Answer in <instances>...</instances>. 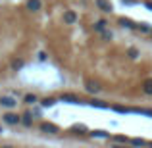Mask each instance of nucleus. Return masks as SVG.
Returning <instances> with one entry per match:
<instances>
[{
  "mask_svg": "<svg viewBox=\"0 0 152 148\" xmlns=\"http://www.w3.org/2000/svg\"><path fill=\"white\" fill-rule=\"evenodd\" d=\"M0 106L2 108H8V110H12V108L18 106V100L14 96H0Z\"/></svg>",
  "mask_w": 152,
  "mask_h": 148,
  "instance_id": "obj_1",
  "label": "nucleus"
},
{
  "mask_svg": "<svg viewBox=\"0 0 152 148\" xmlns=\"http://www.w3.org/2000/svg\"><path fill=\"white\" fill-rule=\"evenodd\" d=\"M2 121L6 123V125H18V123H21V117L15 114H4L2 115Z\"/></svg>",
  "mask_w": 152,
  "mask_h": 148,
  "instance_id": "obj_2",
  "label": "nucleus"
},
{
  "mask_svg": "<svg viewBox=\"0 0 152 148\" xmlns=\"http://www.w3.org/2000/svg\"><path fill=\"white\" fill-rule=\"evenodd\" d=\"M41 131L42 133H48V135H58L60 133V129H58V125H54V123H41Z\"/></svg>",
  "mask_w": 152,
  "mask_h": 148,
  "instance_id": "obj_3",
  "label": "nucleus"
},
{
  "mask_svg": "<svg viewBox=\"0 0 152 148\" xmlns=\"http://www.w3.org/2000/svg\"><path fill=\"white\" fill-rule=\"evenodd\" d=\"M64 21H66L67 25H73V23L77 21V14H75L73 10H67V12H64Z\"/></svg>",
  "mask_w": 152,
  "mask_h": 148,
  "instance_id": "obj_4",
  "label": "nucleus"
},
{
  "mask_svg": "<svg viewBox=\"0 0 152 148\" xmlns=\"http://www.w3.org/2000/svg\"><path fill=\"white\" fill-rule=\"evenodd\" d=\"M96 6L100 8L102 12H106V14H110V12L114 10V6H112V2H108V0H96Z\"/></svg>",
  "mask_w": 152,
  "mask_h": 148,
  "instance_id": "obj_5",
  "label": "nucleus"
},
{
  "mask_svg": "<svg viewBox=\"0 0 152 148\" xmlns=\"http://www.w3.org/2000/svg\"><path fill=\"white\" fill-rule=\"evenodd\" d=\"M41 8H42V2H41V0H27V10L39 12Z\"/></svg>",
  "mask_w": 152,
  "mask_h": 148,
  "instance_id": "obj_6",
  "label": "nucleus"
},
{
  "mask_svg": "<svg viewBox=\"0 0 152 148\" xmlns=\"http://www.w3.org/2000/svg\"><path fill=\"white\" fill-rule=\"evenodd\" d=\"M85 90H87V93H91V94H96L98 90H100V87H98L96 83H93V81H87L85 83Z\"/></svg>",
  "mask_w": 152,
  "mask_h": 148,
  "instance_id": "obj_7",
  "label": "nucleus"
},
{
  "mask_svg": "<svg viewBox=\"0 0 152 148\" xmlns=\"http://www.w3.org/2000/svg\"><path fill=\"white\" fill-rule=\"evenodd\" d=\"M62 102H67V104H81V100L75 96V94H62Z\"/></svg>",
  "mask_w": 152,
  "mask_h": 148,
  "instance_id": "obj_8",
  "label": "nucleus"
},
{
  "mask_svg": "<svg viewBox=\"0 0 152 148\" xmlns=\"http://www.w3.org/2000/svg\"><path fill=\"white\" fill-rule=\"evenodd\" d=\"M131 114H139V115H146V117H152V110H146V108H133Z\"/></svg>",
  "mask_w": 152,
  "mask_h": 148,
  "instance_id": "obj_9",
  "label": "nucleus"
},
{
  "mask_svg": "<svg viewBox=\"0 0 152 148\" xmlns=\"http://www.w3.org/2000/svg\"><path fill=\"white\" fill-rule=\"evenodd\" d=\"M142 93L152 96V79H145V83H142Z\"/></svg>",
  "mask_w": 152,
  "mask_h": 148,
  "instance_id": "obj_10",
  "label": "nucleus"
},
{
  "mask_svg": "<svg viewBox=\"0 0 152 148\" xmlns=\"http://www.w3.org/2000/svg\"><path fill=\"white\" fill-rule=\"evenodd\" d=\"M119 25H121V27H127V29H137V23H133L131 19H125V17L119 19Z\"/></svg>",
  "mask_w": 152,
  "mask_h": 148,
  "instance_id": "obj_11",
  "label": "nucleus"
},
{
  "mask_svg": "<svg viewBox=\"0 0 152 148\" xmlns=\"http://www.w3.org/2000/svg\"><path fill=\"white\" fill-rule=\"evenodd\" d=\"M21 123H23L25 127H31V125H33V115H31L29 112H27V114H23V117H21Z\"/></svg>",
  "mask_w": 152,
  "mask_h": 148,
  "instance_id": "obj_12",
  "label": "nucleus"
},
{
  "mask_svg": "<svg viewBox=\"0 0 152 148\" xmlns=\"http://www.w3.org/2000/svg\"><path fill=\"white\" fill-rule=\"evenodd\" d=\"M106 25H108V23L104 21V19H100V21L94 23V31H98V33H104V31H106Z\"/></svg>",
  "mask_w": 152,
  "mask_h": 148,
  "instance_id": "obj_13",
  "label": "nucleus"
},
{
  "mask_svg": "<svg viewBox=\"0 0 152 148\" xmlns=\"http://www.w3.org/2000/svg\"><path fill=\"white\" fill-rule=\"evenodd\" d=\"M54 104H56V100H54V98H45V100L41 102V106H42V108H52Z\"/></svg>",
  "mask_w": 152,
  "mask_h": 148,
  "instance_id": "obj_14",
  "label": "nucleus"
},
{
  "mask_svg": "<svg viewBox=\"0 0 152 148\" xmlns=\"http://www.w3.org/2000/svg\"><path fill=\"white\" fill-rule=\"evenodd\" d=\"M137 29H139V31H142V33H152L150 25H146V23H137Z\"/></svg>",
  "mask_w": 152,
  "mask_h": 148,
  "instance_id": "obj_15",
  "label": "nucleus"
},
{
  "mask_svg": "<svg viewBox=\"0 0 152 148\" xmlns=\"http://www.w3.org/2000/svg\"><path fill=\"white\" fill-rule=\"evenodd\" d=\"M127 56H129L131 60H137V58H139V50H137V48H133V46H131V48L127 50Z\"/></svg>",
  "mask_w": 152,
  "mask_h": 148,
  "instance_id": "obj_16",
  "label": "nucleus"
},
{
  "mask_svg": "<svg viewBox=\"0 0 152 148\" xmlns=\"http://www.w3.org/2000/svg\"><path fill=\"white\" fill-rule=\"evenodd\" d=\"M91 135H93V137H98V139H108V137H110L106 131H93Z\"/></svg>",
  "mask_w": 152,
  "mask_h": 148,
  "instance_id": "obj_17",
  "label": "nucleus"
},
{
  "mask_svg": "<svg viewBox=\"0 0 152 148\" xmlns=\"http://www.w3.org/2000/svg\"><path fill=\"white\" fill-rule=\"evenodd\" d=\"M89 104H91V106H93V108H94V106H96V108H102V110H104V108H108V106H106V104H104V102H102V100H91V102H89Z\"/></svg>",
  "mask_w": 152,
  "mask_h": 148,
  "instance_id": "obj_18",
  "label": "nucleus"
},
{
  "mask_svg": "<svg viewBox=\"0 0 152 148\" xmlns=\"http://www.w3.org/2000/svg\"><path fill=\"white\" fill-rule=\"evenodd\" d=\"M114 110L118 112V114H131L129 108H121V106H114Z\"/></svg>",
  "mask_w": 152,
  "mask_h": 148,
  "instance_id": "obj_19",
  "label": "nucleus"
},
{
  "mask_svg": "<svg viewBox=\"0 0 152 148\" xmlns=\"http://www.w3.org/2000/svg\"><path fill=\"white\" fill-rule=\"evenodd\" d=\"M37 102V96H35V94H27L25 96V104H35Z\"/></svg>",
  "mask_w": 152,
  "mask_h": 148,
  "instance_id": "obj_20",
  "label": "nucleus"
},
{
  "mask_svg": "<svg viewBox=\"0 0 152 148\" xmlns=\"http://www.w3.org/2000/svg\"><path fill=\"white\" fill-rule=\"evenodd\" d=\"M12 67H14V69H21L23 67V60H15V62L12 63Z\"/></svg>",
  "mask_w": 152,
  "mask_h": 148,
  "instance_id": "obj_21",
  "label": "nucleus"
},
{
  "mask_svg": "<svg viewBox=\"0 0 152 148\" xmlns=\"http://www.w3.org/2000/svg\"><path fill=\"white\" fill-rule=\"evenodd\" d=\"M131 144H135V146H142V144H146V142L142 141V139H133V141H131Z\"/></svg>",
  "mask_w": 152,
  "mask_h": 148,
  "instance_id": "obj_22",
  "label": "nucleus"
},
{
  "mask_svg": "<svg viewBox=\"0 0 152 148\" xmlns=\"http://www.w3.org/2000/svg\"><path fill=\"white\" fill-rule=\"evenodd\" d=\"M102 37L106 39V41H110V39H112V33H110V31H104V33H102Z\"/></svg>",
  "mask_w": 152,
  "mask_h": 148,
  "instance_id": "obj_23",
  "label": "nucleus"
},
{
  "mask_svg": "<svg viewBox=\"0 0 152 148\" xmlns=\"http://www.w3.org/2000/svg\"><path fill=\"white\" fill-rule=\"evenodd\" d=\"M39 60H41V62H45V60H46V54H45V52H39Z\"/></svg>",
  "mask_w": 152,
  "mask_h": 148,
  "instance_id": "obj_24",
  "label": "nucleus"
},
{
  "mask_svg": "<svg viewBox=\"0 0 152 148\" xmlns=\"http://www.w3.org/2000/svg\"><path fill=\"white\" fill-rule=\"evenodd\" d=\"M115 141H118V142H127V139L125 137H115Z\"/></svg>",
  "mask_w": 152,
  "mask_h": 148,
  "instance_id": "obj_25",
  "label": "nucleus"
},
{
  "mask_svg": "<svg viewBox=\"0 0 152 148\" xmlns=\"http://www.w3.org/2000/svg\"><path fill=\"white\" fill-rule=\"evenodd\" d=\"M145 6H146V8H148V10L152 12V2H150V0H148V2H145Z\"/></svg>",
  "mask_w": 152,
  "mask_h": 148,
  "instance_id": "obj_26",
  "label": "nucleus"
},
{
  "mask_svg": "<svg viewBox=\"0 0 152 148\" xmlns=\"http://www.w3.org/2000/svg\"><path fill=\"white\" fill-rule=\"evenodd\" d=\"M123 4H135V0H123Z\"/></svg>",
  "mask_w": 152,
  "mask_h": 148,
  "instance_id": "obj_27",
  "label": "nucleus"
},
{
  "mask_svg": "<svg viewBox=\"0 0 152 148\" xmlns=\"http://www.w3.org/2000/svg\"><path fill=\"white\" fill-rule=\"evenodd\" d=\"M0 133H2V125H0Z\"/></svg>",
  "mask_w": 152,
  "mask_h": 148,
  "instance_id": "obj_28",
  "label": "nucleus"
}]
</instances>
